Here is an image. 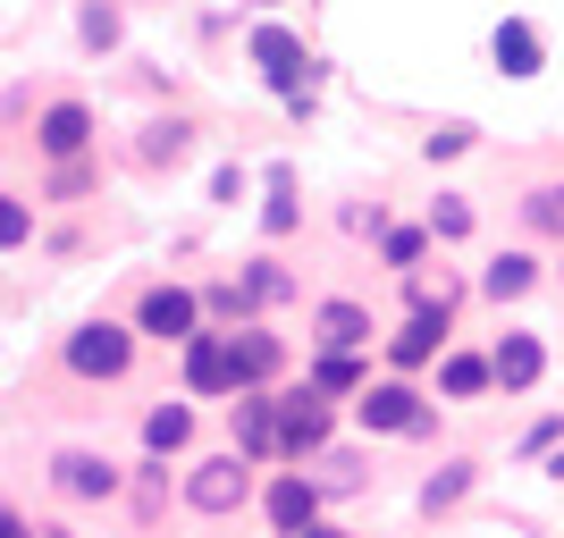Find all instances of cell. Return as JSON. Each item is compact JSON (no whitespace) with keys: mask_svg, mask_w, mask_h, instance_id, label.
Masks as SVG:
<instances>
[{"mask_svg":"<svg viewBox=\"0 0 564 538\" xmlns=\"http://www.w3.org/2000/svg\"><path fill=\"white\" fill-rule=\"evenodd\" d=\"M34 538H76V530H59V521H43V530H34Z\"/></svg>","mask_w":564,"mask_h":538,"instance_id":"obj_39","label":"cell"},{"mask_svg":"<svg viewBox=\"0 0 564 538\" xmlns=\"http://www.w3.org/2000/svg\"><path fill=\"white\" fill-rule=\"evenodd\" d=\"M379 261H388V270H422L430 261V228H397V219H388V228H379Z\"/></svg>","mask_w":564,"mask_h":538,"instance_id":"obj_29","label":"cell"},{"mask_svg":"<svg viewBox=\"0 0 564 538\" xmlns=\"http://www.w3.org/2000/svg\"><path fill=\"white\" fill-rule=\"evenodd\" d=\"M531 286H540V253H531V244H506V253L480 261V295H489V304H522Z\"/></svg>","mask_w":564,"mask_h":538,"instance_id":"obj_17","label":"cell"},{"mask_svg":"<svg viewBox=\"0 0 564 538\" xmlns=\"http://www.w3.org/2000/svg\"><path fill=\"white\" fill-rule=\"evenodd\" d=\"M371 304H354V295H329V304H312V353H371Z\"/></svg>","mask_w":564,"mask_h":538,"instance_id":"obj_13","label":"cell"},{"mask_svg":"<svg viewBox=\"0 0 564 538\" xmlns=\"http://www.w3.org/2000/svg\"><path fill=\"white\" fill-rule=\"evenodd\" d=\"M337 438V404L321 387H279V463H321Z\"/></svg>","mask_w":564,"mask_h":538,"instance_id":"obj_4","label":"cell"},{"mask_svg":"<svg viewBox=\"0 0 564 538\" xmlns=\"http://www.w3.org/2000/svg\"><path fill=\"white\" fill-rule=\"evenodd\" d=\"M135 320H85L68 328V345H59V362H68V378H85V387H118V378L135 371Z\"/></svg>","mask_w":564,"mask_h":538,"instance_id":"obj_1","label":"cell"},{"mask_svg":"<svg viewBox=\"0 0 564 538\" xmlns=\"http://www.w3.org/2000/svg\"><path fill=\"white\" fill-rule=\"evenodd\" d=\"M0 538H34V530H25V514H9V505H0Z\"/></svg>","mask_w":564,"mask_h":538,"instance_id":"obj_37","label":"cell"},{"mask_svg":"<svg viewBox=\"0 0 564 538\" xmlns=\"http://www.w3.org/2000/svg\"><path fill=\"white\" fill-rule=\"evenodd\" d=\"M279 538H354V530H329V521H312V530H279Z\"/></svg>","mask_w":564,"mask_h":538,"instance_id":"obj_38","label":"cell"},{"mask_svg":"<svg viewBox=\"0 0 564 538\" xmlns=\"http://www.w3.org/2000/svg\"><path fill=\"white\" fill-rule=\"evenodd\" d=\"M236 278L253 286L261 304H286V295H295V278H286V261H279V253H253L245 270H236Z\"/></svg>","mask_w":564,"mask_h":538,"instance_id":"obj_30","label":"cell"},{"mask_svg":"<svg viewBox=\"0 0 564 538\" xmlns=\"http://www.w3.org/2000/svg\"><path fill=\"white\" fill-rule=\"evenodd\" d=\"M228 429H236V454H245V463H279V387H236Z\"/></svg>","mask_w":564,"mask_h":538,"instance_id":"obj_9","label":"cell"},{"mask_svg":"<svg viewBox=\"0 0 564 538\" xmlns=\"http://www.w3.org/2000/svg\"><path fill=\"white\" fill-rule=\"evenodd\" d=\"M471 143H480V127H471V118H447V127H430L422 135V161L438 168V161H464Z\"/></svg>","mask_w":564,"mask_h":538,"instance_id":"obj_31","label":"cell"},{"mask_svg":"<svg viewBox=\"0 0 564 538\" xmlns=\"http://www.w3.org/2000/svg\"><path fill=\"white\" fill-rule=\"evenodd\" d=\"M471 480H480L471 463H447V471H430V480H422V514H455V505L471 496Z\"/></svg>","mask_w":564,"mask_h":538,"instance_id":"obj_27","label":"cell"},{"mask_svg":"<svg viewBox=\"0 0 564 538\" xmlns=\"http://www.w3.org/2000/svg\"><path fill=\"white\" fill-rule=\"evenodd\" d=\"M245 194H253V177H245V168H219V177H212V202H228V211L245 202Z\"/></svg>","mask_w":564,"mask_h":538,"instance_id":"obj_35","label":"cell"},{"mask_svg":"<svg viewBox=\"0 0 564 538\" xmlns=\"http://www.w3.org/2000/svg\"><path fill=\"white\" fill-rule=\"evenodd\" d=\"M447 337H455V304H413V311H404V328L388 337V371H397V378L430 371V362L447 353Z\"/></svg>","mask_w":564,"mask_h":538,"instance_id":"obj_7","label":"cell"},{"mask_svg":"<svg viewBox=\"0 0 564 538\" xmlns=\"http://www.w3.org/2000/svg\"><path fill=\"white\" fill-rule=\"evenodd\" d=\"M85 194H94V161H51L43 202H85Z\"/></svg>","mask_w":564,"mask_h":538,"instance_id":"obj_32","label":"cell"},{"mask_svg":"<svg viewBox=\"0 0 564 538\" xmlns=\"http://www.w3.org/2000/svg\"><path fill=\"white\" fill-rule=\"evenodd\" d=\"M556 278H564V261H556Z\"/></svg>","mask_w":564,"mask_h":538,"instance_id":"obj_41","label":"cell"},{"mask_svg":"<svg viewBox=\"0 0 564 538\" xmlns=\"http://www.w3.org/2000/svg\"><path fill=\"white\" fill-rule=\"evenodd\" d=\"M194 328H203V295H194V286L161 278V286H143V295H135V337H152V345H186Z\"/></svg>","mask_w":564,"mask_h":538,"instance_id":"obj_6","label":"cell"},{"mask_svg":"<svg viewBox=\"0 0 564 538\" xmlns=\"http://www.w3.org/2000/svg\"><path fill=\"white\" fill-rule=\"evenodd\" d=\"M261 514H270V530H312V521H321V480L279 471V480L261 488Z\"/></svg>","mask_w":564,"mask_h":538,"instance_id":"obj_16","label":"cell"},{"mask_svg":"<svg viewBox=\"0 0 564 538\" xmlns=\"http://www.w3.org/2000/svg\"><path fill=\"white\" fill-rule=\"evenodd\" d=\"M564 438V421H556V413H547V421H531V438H522V454H547V446H556Z\"/></svg>","mask_w":564,"mask_h":538,"instance_id":"obj_36","label":"cell"},{"mask_svg":"<svg viewBox=\"0 0 564 538\" xmlns=\"http://www.w3.org/2000/svg\"><path fill=\"white\" fill-rule=\"evenodd\" d=\"M371 378V362L362 353H312V371H304V387H321L329 404H354V387Z\"/></svg>","mask_w":564,"mask_h":538,"instance_id":"obj_24","label":"cell"},{"mask_svg":"<svg viewBox=\"0 0 564 538\" xmlns=\"http://www.w3.org/2000/svg\"><path fill=\"white\" fill-rule=\"evenodd\" d=\"M295 228H304V202H295V168L270 161V168H261V235L279 244V235H295Z\"/></svg>","mask_w":564,"mask_h":538,"instance_id":"obj_19","label":"cell"},{"mask_svg":"<svg viewBox=\"0 0 564 538\" xmlns=\"http://www.w3.org/2000/svg\"><path fill=\"white\" fill-rule=\"evenodd\" d=\"M177 362H186V396H236V362H228V328H194L186 345H177Z\"/></svg>","mask_w":564,"mask_h":538,"instance_id":"obj_12","label":"cell"},{"mask_svg":"<svg viewBox=\"0 0 564 538\" xmlns=\"http://www.w3.org/2000/svg\"><path fill=\"white\" fill-rule=\"evenodd\" d=\"M422 228H430V244H464V235L480 228V211H471V194H438L422 211Z\"/></svg>","mask_w":564,"mask_h":538,"instance_id":"obj_26","label":"cell"},{"mask_svg":"<svg viewBox=\"0 0 564 538\" xmlns=\"http://www.w3.org/2000/svg\"><path fill=\"white\" fill-rule=\"evenodd\" d=\"M245 59L261 68V85H270L279 101L312 94V76H321V59L304 51V34H295V25H279V18H261L253 34H245Z\"/></svg>","mask_w":564,"mask_h":538,"instance_id":"obj_2","label":"cell"},{"mask_svg":"<svg viewBox=\"0 0 564 538\" xmlns=\"http://www.w3.org/2000/svg\"><path fill=\"white\" fill-rule=\"evenodd\" d=\"M186 514H203V521H228V514H245L253 505V463L245 454H203V463H186Z\"/></svg>","mask_w":564,"mask_h":538,"instance_id":"obj_3","label":"cell"},{"mask_svg":"<svg viewBox=\"0 0 564 538\" xmlns=\"http://www.w3.org/2000/svg\"><path fill=\"white\" fill-rule=\"evenodd\" d=\"M514 219H522L531 235H547V244H564V177H540V186H522Z\"/></svg>","mask_w":564,"mask_h":538,"instance_id":"obj_22","label":"cell"},{"mask_svg":"<svg viewBox=\"0 0 564 538\" xmlns=\"http://www.w3.org/2000/svg\"><path fill=\"white\" fill-rule=\"evenodd\" d=\"M489 59H497V76L531 85V76L547 68V34H540L531 18H497V34H489Z\"/></svg>","mask_w":564,"mask_h":538,"instance_id":"obj_15","label":"cell"},{"mask_svg":"<svg viewBox=\"0 0 564 538\" xmlns=\"http://www.w3.org/2000/svg\"><path fill=\"white\" fill-rule=\"evenodd\" d=\"M388 228V202H346V235H379Z\"/></svg>","mask_w":564,"mask_h":538,"instance_id":"obj_34","label":"cell"},{"mask_svg":"<svg viewBox=\"0 0 564 538\" xmlns=\"http://www.w3.org/2000/svg\"><path fill=\"white\" fill-rule=\"evenodd\" d=\"M127 496H135V521H161V505H169V463H161V454H143V463H135Z\"/></svg>","mask_w":564,"mask_h":538,"instance_id":"obj_28","label":"cell"},{"mask_svg":"<svg viewBox=\"0 0 564 538\" xmlns=\"http://www.w3.org/2000/svg\"><path fill=\"white\" fill-rule=\"evenodd\" d=\"M194 135H203L194 118H152V127L135 135V161L152 168V177H161V168H186L194 161Z\"/></svg>","mask_w":564,"mask_h":538,"instance_id":"obj_18","label":"cell"},{"mask_svg":"<svg viewBox=\"0 0 564 538\" xmlns=\"http://www.w3.org/2000/svg\"><path fill=\"white\" fill-rule=\"evenodd\" d=\"M245 9H279V0H245Z\"/></svg>","mask_w":564,"mask_h":538,"instance_id":"obj_40","label":"cell"},{"mask_svg":"<svg viewBox=\"0 0 564 538\" xmlns=\"http://www.w3.org/2000/svg\"><path fill=\"white\" fill-rule=\"evenodd\" d=\"M94 135H101V127H94V110H85L76 94H59L43 118H34V152H43V161H85Z\"/></svg>","mask_w":564,"mask_h":538,"instance_id":"obj_10","label":"cell"},{"mask_svg":"<svg viewBox=\"0 0 564 538\" xmlns=\"http://www.w3.org/2000/svg\"><path fill=\"white\" fill-rule=\"evenodd\" d=\"M76 43L85 51H118L127 43V9H118V0H85V9H76Z\"/></svg>","mask_w":564,"mask_h":538,"instance_id":"obj_25","label":"cell"},{"mask_svg":"<svg viewBox=\"0 0 564 538\" xmlns=\"http://www.w3.org/2000/svg\"><path fill=\"white\" fill-rule=\"evenodd\" d=\"M194 446V404H152V413H143V454H186Z\"/></svg>","mask_w":564,"mask_h":538,"instance_id":"obj_23","label":"cell"},{"mask_svg":"<svg viewBox=\"0 0 564 538\" xmlns=\"http://www.w3.org/2000/svg\"><path fill=\"white\" fill-rule=\"evenodd\" d=\"M422 413H430V396L413 387V378H397V371L354 387V429H362V438H404Z\"/></svg>","mask_w":564,"mask_h":538,"instance_id":"obj_5","label":"cell"},{"mask_svg":"<svg viewBox=\"0 0 564 538\" xmlns=\"http://www.w3.org/2000/svg\"><path fill=\"white\" fill-rule=\"evenodd\" d=\"M203 295V320L212 328H245V320H261V295L245 278H212V286H194Z\"/></svg>","mask_w":564,"mask_h":538,"instance_id":"obj_21","label":"cell"},{"mask_svg":"<svg viewBox=\"0 0 564 538\" xmlns=\"http://www.w3.org/2000/svg\"><path fill=\"white\" fill-rule=\"evenodd\" d=\"M438 396H447V404H471V396H489V353H471V345H447V353H438Z\"/></svg>","mask_w":564,"mask_h":538,"instance_id":"obj_20","label":"cell"},{"mask_svg":"<svg viewBox=\"0 0 564 538\" xmlns=\"http://www.w3.org/2000/svg\"><path fill=\"white\" fill-rule=\"evenodd\" d=\"M547 378V337H531V328H506L489 345V387H506V396H531Z\"/></svg>","mask_w":564,"mask_h":538,"instance_id":"obj_11","label":"cell"},{"mask_svg":"<svg viewBox=\"0 0 564 538\" xmlns=\"http://www.w3.org/2000/svg\"><path fill=\"white\" fill-rule=\"evenodd\" d=\"M51 488L68 496V505H110V496H127V471L110 454H94V446H59L51 454Z\"/></svg>","mask_w":564,"mask_h":538,"instance_id":"obj_8","label":"cell"},{"mask_svg":"<svg viewBox=\"0 0 564 538\" xmlns=\"http://www.w3.org/2000/svg\"><path fill=\"white\" fill-rule=\"evenodd\" d=\"M18 244H34V202H25V194H0V253H18Z\"/></svg>","mask_w":564,"mask_h":538,"instance_id":"obj_33","label":"cell"},{"mask_svg":"<svg viewBox=\"0 0 564 538\" xmlns=\"http://www.w3.org/2000/svg\"><path fill=\"white\" fill-rule=\"evenodd\" d=\"M228 362H236V387H279L286 345H279L261 320H245V328H228Z\"/></svg>","mask_w":564,"mask_h":538,"instance_id":"obj_14","label":"cell"}]
</instances>
